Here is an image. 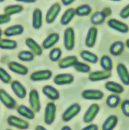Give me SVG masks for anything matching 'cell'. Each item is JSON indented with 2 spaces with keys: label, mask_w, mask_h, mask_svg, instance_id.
Masks as SVG:
<instances>
[{
  "label": "cell",
  "mask_w": 129,
  "mask_h": 130,
  "mask_svg": "<svg viewBox=\"0 0 129 130\" xmlns=\"http://www.w3.org/2000/svg\"><path fill=\"white\" fill-rule=\"evenodd\" d=\"M120 107L123 114L126 117H129V99L123 100L121 102Z\"/></svg>",
  "instance_id": "40"
},
{
  "label": "cell",
  "mask_w": 129,
  "mask_h": 130,
  "mask_svg": "<svg viewBox=\"0 0 129 130\" xmlns=\"http://www.w3.org/2000/svg\"><path fill=\"white\" fill-rule=\"evenodd\" d=\"M5 130H12V129H7Z\"/></svg>",
  "instance_id": "53"
},
{
  "label": "cell",
  "mask_w": 129,
  "mask_h": 130,
  "mask_svg": "<svg viewBox=\"0 0 129 130\" xmlns=\"http://www.w3.org/2000/svg\"><path fill=\"white\" fill-rule=\"evenodd\" d=\"M116 72L121 82L124 86H129V71L127 67L123 63H119L116 66Z\"/></svg>",
  "instance_id": "12"
},
{
  "label": "cell",
  "mask_w": 129,
  "mask_h": 130,
  "mask_svg": "<svg viewBox=\"0 0 129 130\" xmlns=\"http://www.w3.org/2000/svg\"><path fill=\"white\" fill-rule=\"evenodd\" d=\"M32 25L35 30H39L43 25V12L40 9H35L32 13Z\"/></svg>",
  "instance_id": "25"
},
{
  "label": "cell",
  "mask_w": 129,
  "mask_h": 130,
  "mask_svg": "<svg viewBox=\"0 0 129 130\" xmlns=\"http://www.w3.org/2000/svg\"><path fill=\"white\" fill-rule=\"evenodd\" d=\"M103 10L105 12V14H106V16H110V15L112 14V10H111L110 8H109V7L105 8V9H104Z\"/></svg>",
  "instance_id": "46"
},
{
  "label": "cell",
  "mask_w": 129,
  "mask_h": 130,
  "mask_svg": "<svg viewBox=\"0 0 129 130\" xmlns=\"http://www.w3.org/2000/svg\"><path fill=\"white\" fill-rule=\"evenodd\" d=\"M24 32V27L21 25L16 24L7 27L3 31V35L7 38L14 37L22 35Z\"/></svg>",
  "instance_id": "20"
},
{
  "label": "cell",
  "mask_w": 129,
  "mask_h": 130,
  "mask_svg": "<svg viewBox=\"0 0 129 130\" xmlns=\"http://www.w3.org/2000/svg\"><path fill=\"white\" fill-rule=\"evenodd\" d=\"M112 76V72L106 71H96L91 72L88 76V80L92 82H98L108 80Z\"/></svg>",
  "instance_id": "16"
},
{
  "label": "cell",
  "mask_w": 129,
  "mask_h": 130,
  "mask_svg": "<svg viewBox=\"0 0 129 130\" xmlns=\"http://www.w3.org/2000/svg\"><path fill=\"white\" fill-rule=\"evenodd\" d=\"M81 130H99V127L96 124H89Z\"/></svg>",
  "instance_id": "43"
},
{
  "label": "cell",
  "mask_w": 129,
  "mask_h": 130,
  "mask_svg": "<svg viewBox=\"0 0 129 130\" xmlns=\"http://www.w3.org/2000/svg\"><path fill=\"white\" fill-rule=\"evenodd\" d=\"M99 63L103 70L106 71H112L114 67L113 61L108 55L106 54L103 55L99 60Z\"/></svg>",
  "instance_id": "33"
},
{
  "label": "cell",
  "mask_w": 129,
  "mask_h": 130,
  "mask_svg": "<svg viewBox=\"0 0 129 130\" xmlns=\"http://www.w3.org/2000/svg\"><path fill=\"white\" fill-rule=\"evenodd\" d=\"M24 8L21 5L16 4V5H9L6 6L3 9L4 14L10 16L14 14H20L23 11Z\"/></svg>",
  "instance_id": "32"
},
{
  "label": "cell",
  "mask_w": 129,
  "mask_h": 130,
  "mask_svg": "<svg viewBox=\"0 0 129 130\" xmlns=\"http://www.w3.org/2000/svg\"><path fill=\"white\" fill-rule=\"evenodd\" d=\"M10 20H11L10 16H8L5 14H0V25L9 23L10 22Z\"/></svg>",
  "instance_id": "42"
},
{
  "label": "cell",
  "mask_w": 129,
  "mask_h": 130,
  "mask_svg": "<svg viewBox=\"0 0 129 130\" xmlns=\"http://www.w3.org/2000/svg\"><path fill=\"white\" fill-rule=\"evenodd\" d=\"M10 87L13 93L18 99H23L27 96V89L19 80L12 81L10 83Z\"/></svg>",
  "instance_id": "14"
},
{
  "label": "cell",
  "mask_w": 129,
  "mask_h": 130,
  "mask_svg": "<svg viewBox=\"0 0 129 130\" xmlns=\"http://www.w3.org/2000/svg\"><path fill=\"white\" fill-rule=\"evenodd\" d=\"M35 55L29 50L21 51L17 54V58L23 62H30L34 60Z\"/></svg>",
  "instance_id": "36"
},
{
  "label": "cell",
  "mask_w": 129,
  "mask_h": 130,
  "mask_svg": "<svg viewBox=\"0 0 129 130\" xmlns=\"http://www.w3.org/2000/svg\"><path fill=\"white\" fill-rule=\"evenodd\" d=\"M17 113L28 120H33L35 118V112L32 110L30 107H28L26 105L20 104L16 108Z\"/></svg>",
  "instance_id": "23"
},
{
  "label": "cell",
  "mask_w": 129,
  "mask_h": 130,
  "mask_svg": "<svg viewBox=\"0 0 129 130\" xmlns=\"http://www.w3.org/2000/svg\"><path fill=\"white\" fill-rule=\"evenodd\" d=\"M73 67L77 72L81 73H88L91 70L90 66L85 61H78Z\"/></svg>",
  "instance_id": "38"
},
{
  "label": "cell",
  "mask_w": 129,
  "mask_h": 130,
  "mask_svg": "<svg viewBox=\"0 0 129 130\" xmlns=\"http://www.w3.org/2000/svg\"><path fill=\"white\" fill-rule=\"evenodd\" d=\"M25 45L29 51H30L35 56H41L43 54L42 46L40 45L34 39L27 38L25 40Z\"/></svg>",
  "instance_id": "21"
},
{
  "label": "cell",
  "mask_w": 129,
  "mask_h": 130,
  "mask_svg": "<svg viewBox=\"0 0 129 130\" xmlns=\"http://www.w3.org/2000/svg\"><path fill=\"white\" fill-rule=\"evenodd\" d=\"M121 99L120 96L118 94H112V93L108 95L105 100L106 106L112 109L118 107L121 104Z\"/></svg>",
  "instance_id": "31"
},
{
  "label": "cell",
  "mask_w": 129,
  "mask_h": 130,
  "mask_svg": "<svg viewBox=\"0 0 129 130\" xmlns=\"http://www.w3.org/2000/svg\"><path fill=\"white\" fill-rule=\"evenodd\" d=\"M108 1H111V2H119L122 1V0H108Z\"/></svg>",
  "instance_id": "51"
},
{
  "label": "cell",
  "mask_w": 129,
  "mask_h": 130,
  "mask_svg": "<svg viewBox=\"0 0 129 130\" xmlns=\"http://www.w3.org/2000/svg\"><path fill=\"white\" fill-rule=\"evenodd\" d=\"M53 73L50 69H41L35 71L30 74V80L32 82H43L50 80L52 77Z\"/></svg>",
  "instance_id": "9"
},
{
  "label": "cell",
  "mask_w": 129,
  "mask_h": 130,
  "mask_svg": "<svg viewBox=\"0 0 129 130\" xmlns=\"http://www.w3.org/2000/svg\"><path fill=\"white\" fill-rule=\"evenodd\" d=\"M0 80L3 83L9 84L11 83L12 82V76L4 68L0 67Z\"/></svg>",
  "instance_id": "39"
},
{
  "label": "cell",
  "mask_w": 129,
  "mask_h": 130,
  "mask_svg": "<svg viewBox=\"0 0 129 130\" xmlns=\"http://www.w3.org/2000/svg\"><path fill=\"white\" fill-rule=\"evenodd\" d=\"M8 68L12 73L21 76H25L28 73V67L17 61H10L8 63Z\"/></svg>",
  "instance_id": "18"
},
{
  "label": "cell",
  "mask_w": 129,
  "mask_h": 130,
  "mask_svg": "<svg viewBox=\"0 0 129 130\" xmlns=\"http://www.w3.org/2000/svg\"><path fill=\"white\" fill-rule=\"evenodd\" d=\"M7 121L9 126L21 130L27 129L30 126L27 120L16 115H10L7 118Z\"/></svg>",
  "instance_id": "8"
},
{
  "label": "cell",
  "mask_w": 129,
  "mask_h": 130,
  "mask_svg": "<svg viewBox=\"0 0 129 130\" xmlns=\"http://www.w3.org/2000/svg\"><path fill=\"white\" fill-rule=\"evenodd\" d=\"M61 3L63 4V5L64 6H69L70 5L72 4L76 0H61Z\"/></svg>",
  "instance_id": "44"
},
{
  "label": "cell",
  "mask_w": 129,
  "mask_h": 130,
  "mask_svg": "<svg viewBox=\"0 0 129 130\" xmlns=\"http://www.w3.org/2000/svg\"><path fill=\"white\" fill-rule=\"evenodd\" d=\"M60 36L58 33L52 32L48 35L42 42V46L43 49H52L53 47L60 41Z\"/></svg>",
  "instance_id": "17"
},
{
  "label": "cell",
  "mask_w": 129,
  "mask_h": 130,
  "mask_svg": "<svg viewBox=\"0 0 129 130\" xmlns=\"http://www.w3.org/2000/svg\"><path fill=\"white\" fill-rule=\"evenodd\" d=\"M0 102L9 109L16 108L17 102L4 89H0Z\"/></svg>",
  "instance_id": "10"
},
{
  "label": "cell",
  "mask_w": 129,
  "mask_h": 130,
  "mask_svg": "<svg viewBox=\"0 0 129 130\" xmlns=\"http://www.w3.org/2000/svg\"><path fill=\"white\" fill-rule=\"evenodd\" d=\"M43 94L52 101L58 100L60 97V93L58 89L51 85H45L42 88Z\"/></svg>",
  "instance_id": "19"
},
{
  "label": "cell",
  "mask_w": 129,
  "mask_h": 130,
  "mask_svg": "<svg viewBox=\"0 0 129 130\" xmlns=\"http://www.w3.org/2000/svg\"><path fill=\"white\" fill-rule=\"evenodd\" d=\"M75 31L72 27H68L63 33V45L67 51H72L75 47Z\"/></svg>",
  "instance_id": "2"
},
{
  "label": "cell",
  "mask_w": 129,
  "mask_h": 130,
  "mask_svg": "<svg viewBox=\"0 0 129 130\" xmlns=\"http://www.w3.org/2000/svg\"><path fill=\"white\" fill-rule=\"evenodd\" d=\"M3 30H2V28L0 27V40L2 39V36H3Z\"/></svg>",
  "instance_id": "50"
},
{
  "label": "cell",
  "mask_w": 129,
  "mask_h": 130,
  "mask_svg": "<svg viewBox=\"0 0 129 130\" xmlns=\"http://www.w3.org/2000/svg\"><path fill=\"white\" fill-rule=\"evenodd\" d=\"M125 43L121 40H117L110 45L109 52L114 56H119L123 54L125 51Z\"/></svg>",
  "instance_id": "24"
},
{
  "label": "cell",
  "mask_w": 129,
  "mask_h": 130,
  "mask_svg": "<svg viewBox=\"0 0 129 130\" xmlns=\"http://www.w3.org/2000/svg\"><path fill=\"white\" fill-rule=\"evenodd\" d=\"M107 25L110 29L121 34H126L129 32V26L125 22L116 18L109 19L107 21Z\"/></svg>",
  "instance_id": "5"
},
{
  "label": "cell",
  "mask_w": 129,
  "mask_h": 130,
  "mask_svg": "<svg viewBox=\"0 0 129 130\" xmlns=\"http://www.w3.org/2000/svg\"><path fill=\"white\" fill-rule=\"evenodd\" d=\"M105 88L112 94H122L125 91V87L122 84L114 81H107L105 84Z\"/></svg>",
  "instance_id": "22"
},
{
  "label": "cell",
  "mask_w": 129,
  "mask_h": 130,
  "mask_svg": "<svg viewBox=\"0 0 129 130\" xmlns=\"http://www.w3.org/2000/svg\"><path fill=\"white\" fill-rule=\"evenodd\" d=\"M61 130H72L70 126H64L61 127Z\"/></svg>",
  "instance_id": "48"
},
{
  "label": "cell",
  "mask_w": 129,
  "mask_h": 130,
  "mask_svg": "<svg viewBox=\"0 0 129 130\" xmlns=\"http://www.w3.org/2000/svg\"><path fill=\"white\" fill-rule=\"evenodd\" d=\"M17 47V42L14 40L3 38L0 40V49L3 50H14Z\"/></svg>",
  "instance_id": "34"
},
{
  "label": "cell",
  "mask_w": 129,
  "mask_h": 130,
  "mask_svg": "<svg viewBox=\"0 0 129 130\" xmlns=\"http://www.w3.org/2000/svg\"><path fill=\"white\" fill-rule=\"evenodd\" d=\"M81 110V107L80 104L73 103L66 109L63 113L61 118L62 120L65 122L70 121L77 115L80 114Z\"/></svg>",
  "instance_id": "3"
},
{
  "label": "cell",
  "mask_w": 129,
  "mask_h": 130,
  "mask_svg": "<svg viewBox=\"0 0 129 130\" xmlns=\"http://www.w3.org/2000/svg\"><path fill=\"white\" fill-rule=\"evenodd\" d=\"M74 77L70 73H61L56 74L54 77L53 82L57 86H64L73 83Z\"/></svg>",
  "instance_id": "15"
},
{
  "label": "cell",
  "mask_w": 129,
  "mask_h": 130,
  "mask_svg": "<svg viewBox=\"0 0 129 130\" xmlns=\"http://www.w3.org/2000/svg\"><path fill=\"white\" fill-rule=\"evenodd\" d=\"M105 94L101 90L96 89H88L83 91L81 96L85 100H100L103 99Z\"/></svg>",
  "instance_id": "11"
},
{
  "label": "cell",
  "mask_w": 129,
  "mask_h": 130,
  "mask_svg": "<svg viewBox=\"0 0 129 130\" xmlns=\"http://www.w3.org/2000/svg\"><path fill=\"white\" fill-rule=\"evenodd\" d=\"M80 56L85 62L91 64H96L99 61V57L96 54L87 50L81 51Z\"/></svg>",
  "instance_id": "26"
},
{
  "label": "cell",
  "mask_w": 129,
  "mask_h": 130,
  "mask_svg": "<svg viewBox=\"0 0 129 130\" xmlns=\"http://www.w3.org/2000/svg\"><path fill=\"white\" fill-rule=\"evenodd\" d=\"M63 52L60 47H53L48 53V58L51 61L56 62L61 60Z\"/></svg>",
  "instance_id": "37"
},
{
  "label": "cell",
  "mask_w": 129,
  "mask_h": 130,
  "mask_svg": "<svg viewBox=\"0 0 129 130\" xmlns=\"http://www.w3.org/2000/svg\"><path fill=\"white\" fill-rule=\"evenodd\" d=\"M125 47H126L128 49H129V38L126 40V42H125Z\"/></svg>",
  "instance_id": "49"
},
{
  "label": "cell",
  "mask_w": 129,
  "mask_h": 130,
  "mask_svg": "<svg viewBox=\"0 0 129 130\" xmlns=\"http://www.w3.org/2000/svg\"><path fill=\"white\" fill-rule=\"evenodd\" d=\"M15 1L20 3H27V4H31V3H34L37 2V0H15Z\"/></svg>",
  "instance_id": "45"
},
{
  "label": "cell",
  "mask_w": 129,
  "mask_h": 130,
  "mask_svg": "<svg viewBox=\"0 0 129 130\" xmlns=\"http://www.w3.org/2000/svg\"><path fill=\"white\" fill-rule=\"evenodd\" d=\"M100 111V106L96 103L92 104L83 115V120L85 123L90 124L94 121Z\"/></svg>",
  "instance_id": "7"
},
{
  "label": "cell",
  "mask_w": 129,
  "mask_h": 130,
  "mask_svg": "<svg viewBox=\"0 0 129 130\" xmlns=\"http://www.w3.org/2000/svg\"><path fill=\"white\" fill-rule=\"evenodd\" d=\"M78 61L79 60L77 56L74 55H69L60 60L58 63V67L60 69H67L69 67H73Z\"/></svg>",
  "instance_id": "28"
},
{
  "label": "cell",
  "mask_w": 129,
  "mask_h": 130,
  "mask_svg": "<svg viewBox=\"0 0 129 130\" xmlns=\"http://www.w3.org/2000/svg\"><path fill=\"white\" fill-rule=\"evenodd\" d=\"M61 10V6L59 3H54L47 10L45 14V22L47 24L54 23L60 14Z\"/></svg>",
  "instance_id": "6"
},
{
  "label": "cell",
  "mask_w": 129,
  "mask_h": 130,
  "mask_svg": "<svg viewBox=\"0 0 129 130\" xmlns=\"http://www.w3.org/2000/svg\"><path fill=\"white\" fill-rule=\"evenodd\" d=\"M0 111H1V108H0Z\"/></svg>",
  "instance_id": "54"
},
{
  "label": "cell",
  "mask_w": 129,
  "mask_h": 130,
  "mask_svg": "<svg viewBox=\"0 0 129 130\" xmlns=\"http://www.w3.org/2000/svg\"><path fill=\"white\" fill-rule=\"evenodd\" d=\"M118 123V117L115 115H109L104 120L101 126L102 130H114Z\"/></svg>",
  "instance_id": "29"
},
{
  "label": "cell",
  "mask_w": 129,
  "mask_h": 130,
  "mask_svg": "<svg viewBox=\"0 0 129 130\" xmlns=\"http://www.w3.org/2000/svg\"><path fill=\"white\" fill-rule=\"evenodd\" d=\"M5 1V0H0V3H3Z\"/></svg>",
  "instance_id": "52"
},
{
  "label": "cell",
  "mask_w": 129,
  "mask_h": 130,
  "mask_svg": "<svg viewBox=\"0 0 129 130\" xmlns=\"http://www.w3.org/2000/svg\"><path fill=\"white\" fill-rule=\"evenodd\" d=\"M106 17L107 16L103 10H98L91 15L90 20L94 26L101 25L105 23Z\"/></svg>",
  "instance_id": "27"
},
{
  "label": "cell",
  "mask_w": 129,
  "mask_h": 130,
  "mask_svg": "<svg viewBox=\"0 0 129 130\" xmlns=\"http://www.w3.org/2000/svg\"><path fill=\"white\" fill-rule=\"evenodd\" d=\"M35 130H48L47 128L44 127V126H41V125H38L35 127Z\"/></svg>",
  "instance_id": "47"
},
{
  "label": "cell",
  "mask_w": 129,
  "mask_h": 130,
  "mask_svg": "<svg viewBox=\"0 0 129 130\" xmlns=\"http://www.w3.org/2000/svg\"><path fill=\"white\" fill-rule=\"evenodd\" d=\"M57 107L54 102L47 104L44 111V122L46 125L52 124L56 117Z\"/></svg>",
  "instance_id": "1"
},
{
  "label": "cell",
  "mask_w": 129,
  "mask_h": 130,
  "mask_svg": "<svg viewBox=\"0 0 129 130\" xmlns=\"http://www.w3.org/2000/svg\"><path fill=\"white\" fill-rule=\"evenodd\" d=\"M92 9L88 4H82L78 6L75 9L76 16L79 17H85L88 16L92 12Z\"/></svg>",
  "instance_id": "35"
},
{
  "label": "cell",
  "mask_w": 129,
  "mask_h": 130,
  "mask_svg": "<svg viewBox=\"0 0 129 130\" xmlns=\"http://www.w3.org/2000/svg\"><path fill=\"white\" fill-rule=\"evenodd\" d=\"M28 103L30 107L35 113H39L41 109V104L40 96L38 91L32 89L28 93Z\"/></svg>",
  "instance_id": "4"
},
{
  "label": "cell",
  "mask_w": 129,
  "mask_h": 130,
  "mask_svg": "<svg viewBox=\"0 0 129 130\" xmlns=\"http://www.w3.org/2000/svg\"><path fill=\"white\" fill-rule=\"evenodd\" d=\"M75 16V9L72 7L68 8L61 15V18H60V23H61V25H67L72 21Z\"/></svg>",
  "instance_id": "30"
},
{
  "label": "cell",
  "mask_w": 129,
  "mask_h": 130,
  "mask_svg": "<svg viewBox=\"0 0 129 130\" xmlns=\"http://www.w3.org/2000/svg\"><path fill=\"white\" fill-rule=\"evenodd\" d=\"M119 16L121 18L126 20L129 18V3L122 8L119 12Z\"/></svg>",
  "instance_id": "41"
},
{
  "label": "cell",
  "mask_w": 129,
  "mask_h": 130,
  "mask_svg": "<svg viewBox=\"0 0 129 130\" xmlns=\"http://www.w3.org/2000/svg\"><path fill=\"white\" fill-rule=\"evenodd\" d=\"M98 30L95 26L90 27L85 40V44L88 48H92L95 46L98 38Z\"/></svg>",
  "instance_id": "13"
}]
</instances>
